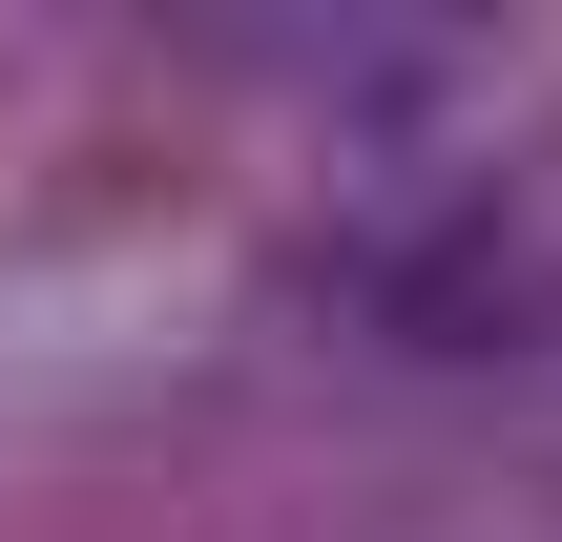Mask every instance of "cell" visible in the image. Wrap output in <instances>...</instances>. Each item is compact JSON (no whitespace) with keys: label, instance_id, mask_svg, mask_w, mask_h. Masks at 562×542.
Returning <instances> with one entry per match:
<instances>
[{"label":"cell","instance_id":"obj_1","mask_svg":"<svg viewBox=\"0 0 562 542\" xmlns=\"http://www.w3.org/2000/svg\"><path fill=\"white\" fill-rule=\"evenodd\" d=\"M542 313H562V272H542V230H501V209H459V230L417 251V292H396L417 355H521Z\"/></svg>","mask_w":562,"mask_h":542}]
</instances>
